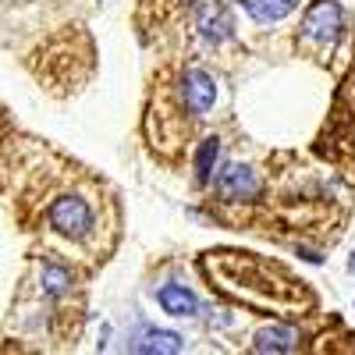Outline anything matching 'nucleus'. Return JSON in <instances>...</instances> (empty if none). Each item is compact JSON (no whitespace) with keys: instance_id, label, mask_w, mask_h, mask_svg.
Instances as JSON below:
<instances>
[{"instance_id":"1","label":"nucleus","mask_w":355,"mask_h":355,"mask_svg":"<svg viewBox=\"0 0 355 355\" xmlns=\"http://www.w3.org/2000/svg\"><path fill=\"white\" fill-rule=\"evenodd\" d=\"M50 227L68 234V239H82V234H89V227H93V210H89L85 199L64 196L50 206Z\"/></svg>"},{"instance_id":"2","label":"nucleus","mask_w":355,"mask_h":355,"mask_svg":"<svg viewBox=\"0 0 355 355\" xmlns=\"http://www.w3.org/2000/svg\"><path fill=\"white\" fill-rule=\"evenodd\" d=\"M341 4L338 0H316L302 21V36L316 43H334L341 36Z\"/></svg>"},{"instance_id":"3","label":"nucleus","mask_w":355,"mask_h":355,"mask_svg":"<svg viewBox=\"0 0 355 355\" xmlns=\"http://www.w3.org/2000/svg\"><path fill=\"white\" fill-rule=\"evenodd\" d=\"M217 192H220L227 202L256 199V196H259V178H256V171L245 167V164H227V167L217 174Z\"/></svg>"},{"instance_id":"4","label":"nucleus","mask_w":355,"mask_h":355,"mask_svg":"<svg viewBox=\"0 0 355 355\" xmlns=\"http://www.w3.org/2000/svg\"><path fill=\"white\" fill-rule=\"evenodd\" d=\"M196 18H199V33L210 43H224L234 33V21H231V15H227V8L220 4V0H199Z\"/></svg>"},{"instance_id":"5","label":"nucleus","mask_w":355,"mask_h":355,"mask_svg":"<svg viewBox=\"0 0 355 355\" xmlns=\"http://www.w3.org/2000/svg\"><path fill=\"white\" fill-rule=\"evenodd\" d=\"M182 96H185V107L192 114H206V110L214 107V100H217V85H214V78L206 75V71L192 68L182 78Z\"/></svg>"},{"instance_id":"6","label":"nucleus","mask_w":355,"mask_h":355,"mask_svg":"<svg viewBox=\"0 0 355 355\" xmlns=\"http://www.w3.org/2000/svg\"><path fill=\"white\" fill-rule=\"evenodd\" d=\"M157 302L164 306V313H171V316H196L199 313V302H196V295L185 288V284H164L160 291H157Z\"/></svg>"},{"instance_id":"7","label":"nucleus","mask_w":355,"mask_h":355,"mask_svg":"<svg viewBox=\"0 0 355 355\" xmlns=\"http://www.w3.org/2000/svg\"><path fill=\"white\" fill-rule=\"evenodd\" d=\"M182 348H185L182 334L157 331V327H146V331L132 341V352H157V355H174V352H182Z\"/></svg>"},{"instance_id":"8","label":"nucleus","mask_w":355,"mask_h":355,"mask_svg":"<svg viewBox=\"0 0 355 355\" xmlns=\"http://www.w3.org/2000/svg\"><path fill=\"white\" fill-rule=\"evenodd\" d=\"M295 8H299V0H245L249 18L259 25H274V21L288 18Z\"/></svg>"},{"instance_id":"9","label":"nucleus","mask_w":355,"mask_h":355,"mask_svg":"<svg viewBox=\"0 0 355 355\" xmlns=\"http://www.w3.org/2000/svg\"><path fill=\"white\" fill-rule=\"evenodd\" d=\"M295 331L291 327H263L259 334H256V341H252V348L256 352H270V355H284V352H291L295 348Z\"/></svg>"},{"instance_id":"10","label":"nucleus","mask_w":355,"mask_h":355,"mask_svg":"<svg viewBox=\"0 0 355 355\" xmlns=\"http://www.w3.org/2000/svg\"><path fill=\"white\" fill-rule=\"evenodd\" d=\"M217 160H220V139H214V135L202 139L199 153H196V182H199V185H210Z\"/></svg>"},{"instance_id":"11","label":"nucleus","mask_w":355,"mask_h":355,"mask_svg":"<svg viewBox=\"0 0 355 355\" xmlns=\"http://www.w3.org/2000/svg\"><path fill=\"white\" fill-rule=\"evenodd\" d=\"M68 284H71V274L64 266H43V291L46 295H61Z\"/></svg>"},{"instance_id":"12","label":"nucleus","mask_w":355,"mask_h":355,"mask_svg":"<svg viewBox=\"0 0 355 355\" xmlns=\"http://www.w3.org/2000/svg\"><path fill=\"white\" fill-rule=\"evenodd\" d=\"M299 256H302L306 263H320V259H323V256H320V252H313V249H299Z\"/></svg>"},{"instance_id":"13","label":"nucleus","mask_w":355,"mask_h":355,"mask_svg":"<svg viewBox=\"0 0 355 355\" xmlns=\"http://www.w3.org/2000/svg\"><path fill=\"white\" fill-rule=\"evenodd\" d=\"M348 274H355V252L348 256Z\"/></svg>"}]
</instances>
